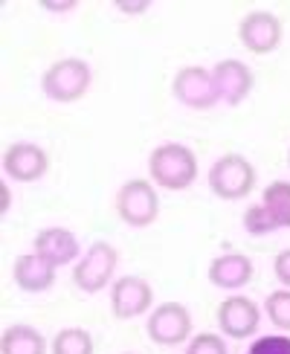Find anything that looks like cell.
Wrapping results in <instances>:
<instances>
[{
  "label": "cell",
  "mask_w": 290,
  "mask_h": 354,
  "mask_svg": "<svg viewBox=\"0 0 290 354\" xmlns=\"http://www.w3.org/2000/svg\"><path fill=\"white\" fill-rule=\"evenodd\" d=\"M52 354H93V337L84 328H64L55 334Z\"/></svg>",
  "instance_id": "18"
},
{
  "label": "cell",
  "mask_w": 290,
  "mask_h": 354,
  "mask_svg": "<svg viewBox=\"0 0 290 354\" xmlns=\"http://www.w3.org/2000/svg\"><path fill=\"white\" fill-rule=\"evenodd\" d=\"M151 299H154V290L139 276H125V279H116L113 282L110 308L119 319H134V317L145 314L151 308Z\"/></svg>",
  "instance_id": "9"
},
{
  "label": "cell",
  "mask_w": 290,
  "mask_h": 354,
  "mask_svg": "<svg viewBox=\"0 0 290 354\" xmlns=\"http://www.w3.org/2000/svg\"><path fill=\"white\" fill-rule=\"evenodd\" d=\"M35 253L44 256L47 261H52L55 268H61V264H70L72 259L79 256V241L76 235L64 227H50L35 235Z\"/></svg>",
  "instance_id": "14"
},
{
  "label": "cell",
  "mask_w": 290,
  "mask_h": 354,
  "mask_svg": "<svg viewBox=\"0 0 290 354\" xmlns=\"http://www.w3.org/2000/svg\"><path fill=\"white\" fill-rule=\"evenodd\" d=\"M267 317L273 326L290 331V288L287 290H273L267 297Z\"/></svg>",
  "instance_id": "20"
},
{
  "label": "cell",
  "mask_w": 290,
  "mask_h": 354,
  "mask_svg": "<svg viewBox=\"0 0 290 354\" xmlns=\"http://www.w3.org/2000/svg\"><path fill=\"white\" fill-rule=\"evenodd\" d=\"M148 171H151V180L157 186L171 189V192H180V189L195 183V177H197V160H195L192 149H186V145L166 142V145H160V149L151 151Z\"/></svg>",
  "instance_id": "1"
},
{
  "label": "cell",
  "mask_w": 290,
  "mask_h": 354,
  "mask_svg": "<svg viewBox=\"0 0 290 354\" xmlns=\"http://www.w3.org/2000/svg\"><path fill=\"white\" fill-rule=\"evenodd\" d=\"M287 163H290V154H287Z\"/></svg>",
  "instance_id": "26"
},
{
  "label": "cell",
  "mask_w": 290,
  "mask_h": 354,
  "mask_svg": "<svg viewBox=\"0 0 290 354\" xmlns=\"http://www.w3.org/2000/svg\"><path fill=\"white\" fill-rule=\"evenodd\" d=\"M261 203H264V209L273 215V221L279 227H290V183L284 180H276L264 189V195H261Z\"/></svg>",
  "instance_id": "17"
},
{
  "label": "cell",
  "mask_w": 290,
  "mask_h": 354,
  "mask_svg": "<svg viewBox=\"0 0 290 354\" xmlns=\"http://www.w3.org/2000/svg\"><path fill=\"white\" fill-rule=\"evenodd\" d=\"M47 166H50L47 154L32 142H14L3 154V171L12 180H21V183H32L38 177H44Z\"/></svg>",
  "instance_id": "12"
},
{
  "label": "cell",
  "mask_w": 290,
  "mask_h": 354,
  "mask_svg": "<svg viewBox=\"0 0 290 354\" xmlns=\"http://www.w3.org/2000/svg\"><path fill=\"white\" fill-rule=\"evenodd\" d=\"M171 93L177 102H183L186 108H195V111L215 108L218 102H221L215 91L212 73L203 67H183L171 82Z\"/></svg>",
  "instance_id": "6"
},
{
  "label": "cell",
  "mask_w": 290,
  "mask_h": 354,
  "mask_svg": "<svg viewBox=\"0 0 290 354\" xmlns=\"http://www.w3.org/2000/svg\"><path fill=\"white\" fill-rule=\"evenodd\" d=\"M0 354H47V340L32 326H12L3 331Z\"/></svg>",
  "instance_id": "16"
},
{
  "label": "cell",
  "mask_w": 290,
  "mask_h": 354,
  "mask_svg": "<svg viewBox=\"0 0 290 354\" xmlns=\"http://www.w3.org/2000/svg\"><path fill=\"white\" fill-rule=\"evenodd\" d=\"M116 6H119L122 12H145L148 9V3H116Z\"/></svg>",
  "instance_id": "24"
},
{
  "label": "cell",
  "mask_w": 290,
  "mask_h": 354,
  "mask_svg": "<svg viewBox=\"0 0 290 354\" xmlns=\"http://www.w3.org/2000/svg\"><path fill=\"white\" fill-rule=\"evenodd\" d=\"M14 282H18L21 290H29V293H41L52 288L55 282V264L47 261L38 253H26L14 261Z\"/></svg>",
  "instance_id": "15"
},
{
  "label": "cell",
  "mask_w": 290,
  "mask_h": 354,
  "mask_svg": "<svg viewBox=\"0 0 290 354\" xmlns=\"http://www.w3.org/2000/svg\"><path fill=\"white\" fill-rule=\"evenodd\" d=\"M244 230L250 235H267V232H276L279 224L273 221V215L264 209V203H255L250 209L244 212Z\"/></svg>",
  "instance_id": "19"
},
{
  "label": "cell",
  "mask_w": 290,
  "mask_h": 354,
  "mask_svg": "<svg viewBox=\"0 0 290 354\" xmlns=\"http://www.w3.org/2000/svg\"><path fill=\"white\" fill-rule=\"evenodd\" d=\"M186 354H226V346L218 334H197L192 343H188Z\"/></svg>",
  "instance_id": "21"
},
{
  "label": "cell",
  "mask_w": 290,
  "mask_h": 354,
  "mask_svg": "<svg viewBox=\"0 0 290 354\" xmlns=\"http://www.w3.org/2000/svg\"><path fill=\"white\" fill-rule=\"evenodd\" d=\"M215 79V91L218 99H224L226 105H241V102L250 96L253 91V73L244 62H235V58H226V62H218L212 70Z\"/></svg>",
  "instance_id": "11"
},
{
  "label": "cell",
  "mask_w": 290,
  "mask_h": 354,
  "mask_svg": "<svg viewBox=\"0 0 290 354\" xmlns=\"http://www.w3.org/2000/svg\"><path fill=\"white\" fill-rule=\"evenodd\" d=\"M116 250L105 241H96L90 250H87V256L76 264V270H72V282L76 288H81L84 293H99L110 282V276L116 270Z\"/></svg>",
  "instance_id": "5"
},
{
  "label": "cell",
  "mask_w": 290,
  "mask_h": 354,
  "mask_svg": "<svg viewBox=\"0 0 290 354\" xmlns=\"http://www.w3.org/2000/svg\"><path fill=\"white\" fill-rule=\"evenodd\" d=\"M258 322H261L258 305L246 297H229L218 308V326H221V331L226 337H235V340H244V337L255 334Z\"/></svg>",
  "instance_id": "10"
},
{
  "label": "cell",
  "mask_w": 290,
  "mask_h": 354,
  "mask_svg": "<svg viewBox=\"0 0 290 354\" xmlns=\"http://www.w3.org/2000/svg\"><path fill=\"white\" fill-rule=\"evenodd\" d=\"M116 209L128 227H148L160 212L157 192L148 180H128L116 195Z\"/></svg>",
  "instance_id": "4"
},
{
  "label": "cell",
  "mask_w": 290,
  "mask_h": 354,
  "mask_svg": "<svg viewBox=\"0 0 290 354\" xmlns=\"http://www.w3.org/2000/svg\"><path fill=\"white\" fill-rule=\"evenodd\" d=\"M76 3H44V9H52V12H64V9H72Z\"/></svg>",
  "instance_id": "25"
},
{
  "label": "cell",
  "mask_w": 290,
  "mask_h": 354,
  "mask_svg": "<svg viewBox=\"0 0 290 354\" xmlns=\"http://www.w3.org/2000/svg\"><path fill=\"white\" fill-rule=\"evenodd\" d=\"M209 186L218 198L224 201H238L244 195H250L255 186V169L250 166V160H244L241 154H224L218 163L209 169Z\"/></svg>",
  "instance_id": "3"
},
{
  "label": "cell",
  "mask_w": 290,
  "mask_h": 354,
  "mask_svg": "<svg viewBox=\"0 0 290 354\" xmlns=\"http://www.w3.org/2000/svg\"><path fill=\"white\" fill-rule=\"evenodd\" d=\"M246 354H290V337H261V340H255L250 346V351Z\"/></svg>",
  "instance_id": "22"
},
{
  "label": "cell",
  "mask_w": 290,
  "mask_h": 354,
  "mask_svg": "<svg viewBox=\"0 0 290 354\" xmlns=\"http://www.w3.org/2000/svg\"><path fill=\"white\" fill-rule=\"evenodd\" d=\"M273 270H276V279H279L284 288H290V250H282V253L276 256Z\"/></svg>",
  "instance_id": "23"
},
{
  "label": "cell",
  "mask_w": 290,
  "mask_h": 354,
  "mask_svg": "<svg viewBox=\"0 0 290 354\" xmlns=\"http://www.w3.org/2000/svg\"><path fill=\"white\" fill-rule=\"evenodd\" d=\"M253 279V261L241 253H226L218 256L209 264V282L224 290H238Z\"/></svg>",
  "instance_id": "13"
},
{
  "label": "cell",
  "mask_w": 290,
  "mask_h": 354,
  "mask_svg": "<svg viewBox=\"0 0 290 354\" xmlns=\"http://www.w3.org/2000/svg\"><path fill=\"white\" fill-rule=\"evenodd\" d=\"M41 87L52 102H76L90 87V67L81 58H61L44 73Z\"/></svg>",
  "instance_id": "2"
},
{
  "label": "cell",
  "mask_w": 290,
  "mask_h": 354,
  "mask_svg": "<svg viewBox=\"0 0 290 354\" xmlns=\"http://www.w3.org/2000/svg\"><path fill=\"white\" fill-rule=\"evenodd\" d=\"M238 38L250 53L267 55L282 41V21L273 12H250L238 26Z\"/></svg>",
  "instance_id": "8"
},
{
  "label": "cell",
  "mask_w": 290,
  "mask_h": 354,
  "mask_svg": "<svg viewBox=\"0 0 290 354\" xmlns=\"http://www.w3.org/2000/svg\"><path fill=\"white\" fill-rule=\"evenodd\" d=\"M145 331H148V337L157 346H177L188 337V331H192V317H188L183 305L166 302L151 311Z\"/></svg>",
  "instance_id": "7"
}]
</instances>
